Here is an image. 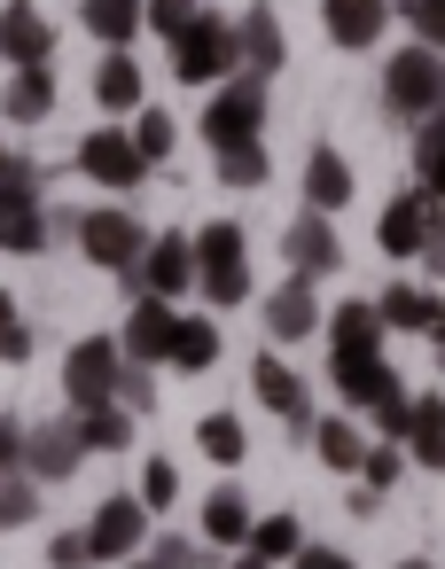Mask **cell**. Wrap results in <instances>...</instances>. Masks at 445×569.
Masks as SVG:
<instances>
[{
	"label": "cell",
	"mask_w": 445,
	"mask_h": 569,
	"mask_svg": "<svg viewBox=\"0 0 445 569\" xmlns=\"http://www.w3.org/2000/svg\"><path fill=\"white\" fill-rule=\"evenodd\" d=\"M188 250H196V289H204V305L235 312V305L250 297V234H243L235 219H211Z\"/></svg>",
	"instance_id": "cell-1"
},
{
	"label": "cell",
	"mask_w": 445,
	"mask_h": 569,
	"mask_svg": "<svg viewBox=\"0 0 445 569\" xmlns=\"http://www.w3.org/2000/svg\"><path fill=\"white\" fill-rule=\"evenodd\" d=\"M56 242V227H48V211H40V172L24 164V157H0V250L9 258H32V250H48Z\"/></svg>",
	"instance_id": "cell-2"
},
{
	"label": "cell",
	"mask_w": 445,
	"mask_h": 569,
	"mask_svg": "<svg viewBox=\"0 0 445 569\" xmlns=\"http://www.w3.org/2000/svg\"><path fill=\"white\" fill-rule=\"evenodd\" d=\"M383 110L390 118H406V126H422V118H437L445 110V87H437V56L414 40V48H398L390 63H383Z\"/></svg>",
	"instance_id": "cell-3"
},
{
	"label": "cell",
	"mask_w": 445,
	"mask_h": 569,
	"mask_svg": "<svg viewBox=\"0 0 445 569\" xmlns=\"http://www.w3.org/2000/svg\"><path fill=\"white\" fill-rule=\"evenodd\" d=\"M118 382H126V351H118L110 336L71 343V359H63V398H71V413H87V406H118Z\"/></svg>",
	"instance_id": "cell-4"
},
{
	"label": "cell",
	"mask_w": 445,
	"mask_h": 569,
	"mask_svg": "<svg viewBox=\"0 0 445 569\" xmlns=\"http://www.w3.org/2000/svg\"><path fill=\"white\" fill-rule=\"evenodd\" d=\"M227 71H235V24L196 17V24L172 40V79H180V87H219Z\"/></svg>",
	"instance_id": "cell-5"
},
{
	"label": "cell",
	"mask_w": 445,
	"mask_h": 569,
	"mask_svg": "<svg viewBox=\"0 0 445 569\" xmlns=\"http://www.w3.org/2000/svg\"><path fill=\"white\" fill-rule=\"evenodd\" d=\"M258 126H266V87L258 79H219V94H211L196 133L211 149H243V141H258Z\"/></svg>",
	"instance_id": "cell-6"
},
{
	"label": "cell",
	"mask_w": 445,
	"mask_h": 569,
	"mask_svg": "<svg viewBox=\"0 0 445 569\" xmlns=\"http://www.w3.org/2000/svg\"><path fill=\"white\" fill-rule=\"evenodd\" d=\"M79 250L102 266V273H134L141 266V250H149V227L134 219V211H79Z\"/></svg>",
	"instance_id": "cell-7"
},
{
	"label": "cell",
	"mask_w": 445,
	"mask_h": 569,
	"mask_svg": "<svg viewBox=\"0 0 445 569\" xmlns=\"http://www.w3.org/2000/svg\"><path fill=\"white\" fill-rule=\"evenodd\" d=\"M126 289H134V297H157V305H180V297L196 289V250H188V234H149L141 266L126 273Z\"/></svg>",
	"instance_id": "cell-8"
},
{
	"label": "cell",
	"mask_w": 445,
	"mask_h": 569,
	"mask_svg": "<svg viewBox=\"0 0 445 569\" xmlns=\"http://www.w3.org/2000/svg\"><path fill=\"white\" fill-rule=\"evenodd\" d=\"M79 172H87L95 188H110V196H134V188L149 180V157L134 149V133L102 126V133H87V141H79Z\"/></svg>",
	"instance_id": "cell-9"
},
{
	"label": "cell",
	"mask_w": 445,
	"mask_h": 569,
	"mask_svg": "<svg viewBox=\"0 0 445 569\" xmlns=\"http://www.w3.org/2000/svg\"><path fill=\"white\" fill-rule=\"evenodd\" d=\"M281 63H289V40H281V17L266 9V0H250V17L235 24V71L266 87V79H274Z\"/></svg>",
	"instance_id": "cell-10"
},
{
	"label": "cell",
	"mask_w": 445,
	"mask_h": 569,
	"mask_svg": "<svg viewBox=\"0 0 445 569\" xmlns=\"http://www.w3.org/2000/svg\"><path fill=\"white\" fill-rule=\"evenodd\" d=\"M141 538H149V507L141 499H102L95 507V522H87V546H95V561H134L141 553Z\"/></svg>",
	"instance_id": "cell-11"
},
{
	"label": "cell",
	"mask_w": 445,
	"mask_h": 569,
	"mask_svg": "<svg viewBox=\"0 0 445 569\" xmlns=\"http://www.w3.org/2000/svg\"><path fill=\"white\" fill-rule=\"evenodd\" d=\"M429 234H437V196H398L383 219H375V242H383V258H422L429 250Z\"/></svg>",
	"instance_id": "cell-12"
},
{
	"label": "cell",
	"mask_w": 445,
	"mask_h": 569,
	"mask_svg": "<svg viewBox=\"0 0 445 569\" xmlns=\"http://www.w3.org/2000/svg\"><path fill=\"white\" fill-rule=\"evenodd\" d=\"M48 56H56L48 17L32 9V0H9V9H0V63H9V71H32V63H48Z\"/></svg>",
	"instance_id": "cell-13"
},
{
	"label": "cell",
	"mask_w": 445,
	"mask_h": 569,
	"mask_svg": "<svg viewBox=\"0 0 445 569\" xmlns=\"http://www.w3.org/2000/svg\"><path fill=\"white\" fill-rule=\"evenodd\" d=\"M172 328H180V312L172 305H157V297H134V312H126V359L134 367H165L172 359Z\"/></svg>",
	"instance_id": "cell-14"
},
{
	"label": "cell",
	"mask_w": 445,
	"mask_h": 569,
	"mask_svg": "<svg viewBox=\"0 0 445 569\" xmlns=\"http://www.w3.org/2000/svg\"><path fill=\"white\" fill-rule=\"evenodd\" d=\"M87 460V445L71 437V421H48V429H24V476L32 483H71Z\"/></svg>",
	"instance_id": "cell-15"
},
{
	"label": "cell",
	"mask_w": 445,
	"mask_h": 569,
	"mask_svg": "<svg viewBox=\"0 0 445 569\" xmlns=\"http://www.w3.org/2000/svg\"><path fill=\"white\" fill-rule=\"evenodd\" d=\"M281 258H289V273H305V281H320V273H336V266H344V242H336V227H328V211H305V219L289 227V242H281Z\"/></svg>",
	"instance_id": "cell-16"
},
{
	"label": "cell",
	"mask_w": 445,
	"mask_h": 569,
	"mask_svg": "<svg viewBox=\"0 0 445 569\" xmlns=\"http://www.w3.org/2000/svg\"><path fill=\"white\" fill-rule=\"evenodd\" d=\"M320 320H328V312H320V297H313V281H305V273H297V281H281V289L266 297V328H274V343H305Z\"/></svg>",
	"instance_id": "cell-17"
},
{
	"label": "cell",
	"mask_w": 445,
	"mask_h": 569,
	"mask_svg": "<svg viewBox=\"0 0 445 569\" xmlns=\"http://www.w3.org/2000/svg\"><path fill=\"white\" fill-rule=\"evenodd\" d=\"M320 328H328V351H336V359H383V320H375V305H367V297L336 305Z\"/></svg>",
	"instance_id": "cell-18"
},
{
	"label": "cell",
	"mask_w": 445,
	"mask_h": 569,
	"mask_svg": "<svg viewBox=\"0 0 445 569\" xmlns=\"http://www.w3.org/2000/svg\"><path fill=\"white\" fill-rule=\"evenodd\" d=\"M320 24L336 48H375L390 24V0H320Z\"/></svg>",
	"instance_id": "cell-19"
},
{
	"label": "cell",
	"mask_w": 445,
	"mask_h": 569,
	"mask_svg": "<svg viewBox=\"0 0 445 569\" xmlns=\"http://www.w3.org/2000/svg\"><path fill=\"white\" fill-rule=\"evenodd\" d=\"M56 110V71L32 63V71H9V87H0V118L9 126H40Z\"/></svg>",
	"instance_id": "cell-20"
},
{
	"label": "cell",
	"mask_w": 445,
	"mask_h": 569,
	"mask_svg": "<svg viewBox=\"0 0 445 569\" xmlns=\"http://www.w3.org/2000/svg\"><path fill=\"white\" fill-rule=\"evenodd\" d=\"M250 382H258V406H274V413H281L289 429H305V437H313V413H305V382H297V375H289V367H281L274 351H266V359L250 367Z\"/></svg>",
	"instance_id": "cell-21"
},
{
	"label": "cell",
	"mask_w": 445,
	"mask_h": 569,
	"mask_svg": "<svg viewBox=\"0 0 445 569\" xmlns=\"http://www.w3.org/2000/svg\"><path fill=\"white\" fill-rule=\"evenodd\" d=\"M250 491L243 483H219L211 499H204V546H250Z\"/></svg>",
	"instance_id": "cell-22"
},
{
	"label": "cell",
	"mask_w": 445,
	"mask_h": 569,
	"mask_svg": "<svg viewBox=\"0 0 445 569\" xmlns=\"http://www.w3.org/2000/svg\"><path fill=\"white\" fill-rule=\"evenodd\" d=\"M95 102H102L110 118L141 110V63H134V48H110V56H102V71H95Z\"/></svg>",
	"instance_id": "cell-23"
},
{
	"label": "cell",
	"mask_w": 445,
	"mask_h": 569,
	"mask_svg": "<svg viewBox=\"0 0 445 569\" xmlns=\"http://www.w3.org/2000/svg\"><path fill=\"white\" fill-rule=\"evenodd\" d=\"M305 196H313V211H344L352 203V164H344V149H313L305 157Z\"/></svg>",
	"instance_id": "cell-24"
},
{
	"label": "cell",
	"mask_w": 445,
	"mask_h": 569,
	"mask_svg": "<svg viewBox=\"0 0 445 569\" xmlns=\"http://www.w3.org/2000/svg\"><path fill=\"white\" fill-rule=\"evenodd\" d=\"M336 390H344V406H375V398H390L398 390V375L383 367V359H336Z\"/></svg>",
	"instance_id": "cell-25"
},
{
	"label": "cell",
	"mask_w": 445,
	"mask_h": 569,
	"mask_svg": "<svg viewBox=\"0 0 445 569\" xmlns=\"http://www.w3.org/2000/svg\"><path fill=\"white\" fill-rule=\"evenodd\" d=\"M406 445L422 468H445V398H414L406 406Z\"/></svg>",
	"instance_id": "cell-26"
},
{
	"label": "cell",
	"mask_w": 445,
	"mask_h": 569,
	"mask_svg": "<svg viewBox=\"0 0 445 569\" xmlns=\"http://www.w3.org/2000/svg\"><path fill=\"white\" fill-rule=\"evenodd\" d=\"M79 17H87V32H95V40L134 48V32H141V0H79Z\"/></svg>",
	"instance_id": "cell-27"
},
{
	"label": "cell",
	"mask_w": 445,
	"mask_h": 569,
	"mask_svg": "<svg viewBox=\"0 0 445 569\" xmlns=\"http://www.w3.org/2000/svg\"><path fill=\"white\" fill-rule=\"evenodd\" d=\"M71 437H79L87 452H126L134 421H126V406H87V413H71Z\"/></svg>",
	"instance_id": "cell-28"
},
{
	"label": "cell",
	"mask_w": 445,
	"mask_h": 569,
	"mask_svg": "<svg viewBox=\"0 0 445 569\" xmlns=\"http://www.w3.org/2000/svg\"><path fill=\"white\" fill-rule=\"evenodd\" d=\"M313 452H320V468H344V476H359V460H367V445H359V429L344 413L313 421Z\"/></svg>",
	"instance_id": "cell-29"
},
{
	"label": "cell",
	"mask_w": 445,
	"mask_h": 569,
	"mask_svg": "<svg viewBox=\"0 0 445 569\" xmlns=\"http://www.w3.org/2000/svg\"><path fill=\"white\" fill-rule=\"evenodd\" d=\"M196 445H204L219 468H243V460H250V429H243L235 413H204V421H196Z\"/></svg>",
	"instance_id": "cell-30"
},
{
	"label": "cell",
	"mask_w": 445,
	"mask_h": 569,
	"mask_svg": "<svg viewBox=\"0 0 445 569\" xmlns=\"http://www.w3.org/2000/svg\"><path fill=\"white\" fill-rule=\"evenodd\" d=\"M414 180H422V196L445 203V110L422 118V133H414Z\"/></svg>",
	"instance_id": "cell-31"
},
{
	"label": "cell",
	"mask_w": 445,
	"mask_h": 569,
	"mask_svg": "<svg viewBox=\"0 0 445 569\" xmlns=\"http://www.w3.org/2000/svg\"><path fill=\"white\" fill-rule=\"evenodd\" d=\"M211 359H219V328H211V320H180V328H172V359H165V367L204 375Z\"/></svg>",
	"instance_id": "cell-32"
},
{
	"label": "cell",
	"mask_w": 445,
	"mask_h": 569,
	"mask_svg": "<svg viewBox=\"0 0 445 569\" xmlns=\"http://www.w3.org/2000/svg\"><path fill=\"white\" fill-rule=\"evenodd\" d=\"M297 546H305L297 515H258V522H250V553H258V561H289Z\"/></svg>",
	"instance_id": "cell-33"
},
{
	"label": "cell",
	"mask_w": 445,
	"mask_h": 569,
	"mask_svg": "<svg viewBox=\"0 0 445 569\" xmlns=\"http://www.w3.org/2000/svg\"><path fill=\"white\" fill-rule=\"evenodd\" d=\"M266 172H274V157H266V141H243V149H219V180H227V188H266Z\"/></svg>",
	"instance_id": "cell-34"
},
{
	"label": "cell",
	"mask_w": 445,
	"mask_h": 569,
	"mask_svg": "<svg viewBox=\"0 0 445 569\" xmlns=\"http://www.w3.org/2000/svg\"><path fill=\"white\" fill-rule=\"evenodd\" d=\"M134 149H141L149 164H165V157L180 149V126H172L165 110H134Z\"/></svg>",
	"instance_id": "cell-35"
},
{
	"label": "cell",
	"mask_w": 445,
	"mask_h": 569,
	"mask_svg": "<svg viewBox=\"0 0 445 569\" xmlns=\"http://www.w3.org/2000/svg\"><path fill=\"white\" fill-rule=\"evenodd\" d=\"M422 312H429V289H406V281H398V289L375 297V320H383V328H422Z\"/></svg>",
	"instance_id": "cell-36"
},
{
	"label": "cell",
	"mask_w": 445,
	"mask_h": 569,
	"mask_svg": "<svg viewBox=\"0 0 445 569\" xmlns=\"http://www.w3.org/2000/svg\"><path fill=\"white\" fill-rule=\"evenodd\" d=\"M40 515V483L32 476H0V530H24Z\"/></svg>",
	"instance_id": "cell-37"
},
{
	"label": "cell",
	"mask_w": 445,
	"mask_h": 569,
	"mask_svg": "<svg viewBox=\"0 0 445 569\" xmlns=\"http://www.w3.org/2000/svg\"><path fill=\"white\" fill-rule=\"evenodd\" d=\"M398 17L414 24V40H422L429 56H445V0H398Z\"/></svg>",
	"instance_id": "cell-38"
},
{
	"label": "cell",
	"mask_w": 445,
	"mask_h": 569,
	"mask_svg": "<svg viewBox=\"0 0 445 569\" xmlns=\"http://www.w3.org/2000/svg\"><path fill=\"white\" fill-rule=\"evenodd\" d=\"M0 359L9 367H24L32 359V328H24V312H17V297L0 289Z\"/></svg>",
	"instance_id": "cell-39"
},
{
	"label": "cell",
	"mask_w": 445,
	"mask_h": 569,
	"mask_svg": "<svg viewBox=\"0 0 445 569\" xmlns=\"http://www.w3.org/2000/svg\"><path fill=\"white\" fill-rule=\"evenodd\" d=\"M196 17H204L196 0H141V24H149V32H165V40H180Z\"/></svg>",
	"instance_id": "cell-40"
},
{
	"label": "cell",
	"mask_w": 445,
	"mask_h": 569,
	"mask_svg": "<svg viewBox=\"0 0 445 569\" xmlns=\"http://www.w3.org/2000/svg\"><path fill=\"white\" fill-rule=\"evenodd\" d=\"M406 406H414V398H406V382H398L390 398H375V406H367V413H375V437H383V445H406Z\"/></svg>",
	"instance_id": "cell-41"
},
{
	"label": "cell",
	"mask_w": 445,
	"mask_h": 569,
	"mask_svg": "<svg viewBox=\"0 0 445 569\" xmlns=\"http://www.w3.org/2000/svg\"><path fill=\"white\" fill-rule=\"evenodd\" d=\"M149 569H211V553H204L196 538H180V530H172V538H157V553H149Z\"/></svg>",
	"instance_id": "cell-42"
},
{
	"label": "cell",
	"mask_w": 445,
	"mask_h": 569,
	"mask_svg": "<svg viewBox=\"0 0 445 569\" xmlns=\"http://www.w3.org/2000/svg\"><path fill=\"white\" fill-rule=\"evenodd\" d=\"M172 499H180V468L172 460H149L141 468V507H172Z\"/></svg>",
	"instance_id": "cell-43"
},
{
	"label": "cell",
	"mask_w": 445,
	"mask_h": 569,
	"mask_svg": "<svg viewBox=\"0 0 445 569\" xmlns=\"http://www.w3.org/2000/svg\"><path fill=\"white\" fill-rule=\"evenodd\" d=\"M398 468H406V460H398L390 445H375V452L359 460V483H367V491H390V483H398Z\"/></svg>",
	"instance_id": "cell-44"
},
{
	"label": "cell",
	"mask_w": 445,
	"mask_h": 569,
	"mask_svg": "<svg viewBox=\"0 0 445 569\" xmlns=\"http://www.w3.org/2000/svg\"><path fill=\"white\" fill-rule=\"evenodd\" d=\"M118 406H134V413H149V406H157V382H149V367H134V359H126V382H118Z\"/></svg>",
	"instance_id": "cell-45"
},
{
	"label": "cell",
	"mask_w": 445,
	"mask_h": 569,
	"mask_svg": "<svg viewBox=\"0 0 445 569\" xmlns=\"http://www.w3.org/2000/svg\"><path fill=\"white\" fill-rule=\"evenodd\" d=\"M0 476H24V421L0 413Z\"/></svg>",
	"instance_id": "cell-46"
},
{
	"label": "cell",
	"mask_w": 445,
	"mask_h": 569,
	"mask_svg": "<svg viewBox=\"0 0 445 569\" xmlns=\"http://www.w3.org/2000/svg\"><path fill=\"white\" fill-rule=\"evenodd\" d=\"M48 561H56V569H79V561H95V546H87V530H56V546H48Z\"/></svg>",
	"instance_id": "cell-47"
},
{
	"label": "cell",
	"mask_w": 445,
	"mask_h": 569,
	"mask_svg": "<svg viewBox=\"0 0 445 569\" xmlns=\"http://www.w3.org/2000/svg\"><path fill=\"white\" fill-rule=\"evenodd\" d=\"M289 569H359L352 553H336V546H297L289 553Z\"/></svg>",
	"instance_id": "cell-48"
},
{
	"label": "cell",
	"mask_w": 445,
	"mask_h": 569,
	"mask_svg": "<svg viewBox=\"0 0 445 569\" xmlns=\"http://www.w3.org/2000/svg\"><path fill=\"white\" fill-rule=\"evenodd\" d=\"M422 336H437V343H445V297H429V312H422Z\"/></svg>",
	"instance_id": "cell-49"
},
{
	"label": "cell",
	"mask_w": 445,
	"mask_h": 569,
	"mask_svg": "<svg viewBox=\"0 0 445 569\" xmlns=\"http://www.w3.org/2000/svg\"><path fill=\"white\" fill-rule=\"evenodd\" d=\"M227 569H274V561H258L250 546H235V561H227Z\"/></svg>",
	"instance_id": "cell-50"
},
{
	"label": "cell",
	"mask_w": 445,
	"mask_h": 569,
	"mask_svg": "<svg viewBox=\"0 0 445 569\" xmlns=\"http://www.w3.org/2000/svg\"><path fill=\"white\" fill-rule=\"evenodd\" d=\"M398 569H429V561H422V553H406V561H398Z\"/></svg>",
	"instance_id": "cell-51"
},
{
	"label": "cell",
	"mask_w": 445,
	"mask_h": 569,
	"mask_svg": "<svg viewBox=\"0 0 445 569\" xmlns=\"http://www.w3.org/2000/svg\"><path fill=\"white\" fill-rule=\"evenodd\" d=\"M437 87H445V56H437Z\"/></svg>",
	"instance_id": "cell-52"
},
{
	"label": "cell",
	"mask_w": 445,
	"mask_h": 569,
	"mask_svg": "<svg viewBox=\"0 0 445 569\" xmlns=\"http://www.w3.org/2000/svg\"><path fill=\"white\" fill-rule=\"evenodd\" d=\"M437 367H445V343H437Z\"/></svg>",
	"instance_id": "cell-53"
}]
</instances>
